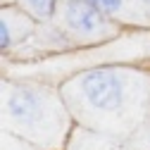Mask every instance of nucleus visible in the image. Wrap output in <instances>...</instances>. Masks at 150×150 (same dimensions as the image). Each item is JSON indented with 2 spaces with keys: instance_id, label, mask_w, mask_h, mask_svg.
<instances>
[{
  "instance_id": "obj_1",
  "label": "nucleus",
  "mask_w": 150,
  "mask_h": 150,
  "mask_svg": "<svg viewBox=\"0 0 150 150\" xmlns=\"http://www.w3.org/2000/svg\"><path fill=\"white\" fill-rule=\"evenodd\" d=\"M60 93L76 124L117 138H136L150 122V74L136 67H91Z\"/></svg>"
},
{
  "instance_id": "obj_2",
  "label": "nucleus",
  "mask_w": 150,
  "mask_h": 150,
  "mask_svg": "<svg viewBox=\"0 0 150 150\" xmlns=\"http://www.w3.org/2000/svg\"><path fill=\"white\" fill-rule=\"evenodd\" d=\"M3 131L41 150H64L74 117L57 88L41 81L3 79Z\"/></svg>"
},
{
  "instance_id": "obj_3",
  "label": "nucleus",
  "mask_w": 150,
  "mask_h": 150,
  "mask_svg": "<svg viewBox=\"0 0 150 150\" xmlns=\"http://www.w3.org/2000/svg\"><path fill=\"white\" fill-rule=\"evenodd\" d=\"M57 22L74 38L76 45L103 43L110 38H117L122 31L119 22L110 19L91 0H62L57 10Z\"/></svg>"
},
{
  "instance_id": "obj_4",
  "label": "nucleus",
  "mask_w": 150,
  "mask_h": 150,
  "mask_svg": "<svg viewBox=\"0 0 150 150\" xmlns=\"http://www.w3.org/2000/svg\"><path fill=\"white\" fill-rule=\"evenodd\" d=\"M36 24L38 22L19 5L14 3L3 5V12H0V48L3 52H14L19 45H24L36 31Z\"/></svg>"
},
{
  "instance_id": "obj_5",
  "label": "nucleus",
  "mask_w": 150,
  "mask_h": 150,
  "mask_svg": "<svg viewBox=\"0 0 150 150\" xmlns=\"http://www.w3.org/2000/svg\"><path fill=\"white\" fill-rule=\"evenodd\" d=\"M64 150H143V148L138 145L136 138H117L76 124Z\"/></svg>"
},
{
  "instance_id": "obj_6",
  "label": "nucleus",
  "mask_w": 150,
  "mask_h": 150,
  "mask_svg": "<svg viewBox=\"0 0 150 150\" xmlns=\"http://www.w3.org/2000/svg\"><path fill=\"white\" fill-rule=\"evenodd\" d=\"M74 38L60 26L57 19L52 22H38L36 31L31 33V38L19 45L14 52H48V50H69L74 48Z\"/></svg>"
},
{
  "instance_id": "obj_7",
  "label": "nucleus",
  "mask_w": 150,
  "mask_h": 150,
  "mask_svg": "<svg viewBox=\"0 0 150 150\" xmlns=\"http://www.w3.org/2000/svg\"><path fill=\"white\" fill-rule=\"evenodd\" d=\"M91 3L119 24H145V17L136 0H91Z\"/></svg>"
},
{
  "instance_id": "obj_8",
  "label": "nucleus",
  "mask_w": 150,
  "mask_h": 150,
  "mask_svg": "<svg viewBox=\"0 0 150 150\" xmlns=\"http://www.w3.org/2000/svg\"><path fill=\"white\" fill-rule=\"evenodd\" d=\"M62 0H14V5H19L24 12H29L36 22H52L57 19Z\"/></svg>"
},
{
  "instance_id": "obj_9",
  "label": "nucleus",
  "mask_w": 150,
  "mask_h": 150,
  "mask_svg": "<svg viewBox=\"0 0 150 150\" xmlns=\"http://www.w3.org/2000/svg\"><path fill=\"white\" fill-rule=\"evenodd\" d=\"M3 150H41V148H36V145H31L22 138L7 134V131H3Z\"/></svg>"
},
{
  "instance_id": "obj_10",
  "label": "nucleus",
  "mask_w": 150,
  "mask_h": 150,
  "mask_svg": "<svg viewBox=\"0 0 150 150\" xmlns=\"http://www.w3.org/2000/svg\"><path fill=\"white\" fill-rule=\"evenodd\" d=\"M136 3H138L141 12H143V17H145V24H150V0H136Z\"/></svg>"
},
{
  "instance_id": "obj_11",
  "label": "nucleus",
  "mask_w": 150,
  "mask_h": 150,
  "mask_svg": "<svg viewBox=\"0 0 150 150\" xmlns=\"http://www.w3.org/2000/svg\"><path fill=\"white\" fill-rule=\"evenodd\" d=\"M145 136L150 138V122H148V126H145Z\"/></svg>"
},
{
  "instance_id": "obj_12",
  "label": "nucleus",
  "mask_w": 150,
  "mask_h": 150,
  "mask_svg": "<svg viewBox=\"0 0 150 150\" xmlns=\"http://www.w3.org/2000/svg\"><path fill=\"white\" fill-rule=\"evenodd\" d=\"M10 3H14V0H3V5H10Z\"/></svg>"
}]
</instances>
